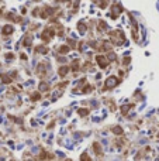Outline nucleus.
<instances>
[{
	"instance_id": "obj_19",
	"label": "nucleus",
	"mask_w": 159,
	"mask_h": 161,
	"mask_svg": "<svg viewBox=\"0 0 159 161\" xmlns=\"http://www.w3.org/2000/svg\"><path fill=\"white\" fill-rule=\"evenodd\" d=\"M59 1H68V0H59Z\"/></svg>"
},
{
	"instance_id": "obj_3",
	"label": "nucleus",
	"mask_w": 159,
	"mask_h": 161,
	"mask_svg": "<svg viewBox=\"0 0 159 161\" xmlns=\"http://www.w3.org/2000/svg\"><path fill=\"white\" fill-rule=\"evenodd\" d=\"M118 82L120 80L115 78V76H110L107 79V83H106V86H104V89H108V88H111V86H115V85H118Z\"/></svg>"
},
{
	"instance_id": "obj_13",
	"label": "nucleus",
	"mask_w": 159,
	"mask_h": 161,
	"mask_svg": "<svg viewBox=\"0 0 159 161\" xmlns=\"http://www.w3.org/2000/svg\"><path fill=\"white\" fill-rule=\"evenodd\" d=\"M78 30H79L80 33H85V31H86V27H85L82 23H80V24H78Z\"/></svg>"
},
{
	"instance_id": "obj_9",
	"label": "nucleus",
	"mask_w": 159,
	"mask_h": 161,
	"mask_svg": "<svg viewBox=\"0 0 159 161\" xmlns=\"http://www.w3.org/2000/svg\"><path fill=\"white\" fill-rule=\"evenodd\" d=\"M80 161H91V160L89 158V155H87V153H83V154L80 155Z\"/></svg>"
},
{
	"instance_id": "obj_18",
	"label": "nucleus",
	"mask_w": 159,
	"mask_h": 161,
	"mask_svg": "<svg viewBox=\"0 0 159 161\" xmlns=\"http://www.w3.org/2000/svg\"><path fill=\"white\" fill-rule=\"evenodd\" d=\"M21 59H27V55H25V54H21Z\"/></svg>"
},
{
	"instance_id": "obj_20",
	"label": "nucleus",
	"mask_w": 159,
	"mask_h": 161,
	"mask_svg": "<svg viewBox=\"0 0 159 161\" xmlns=\"http://www.w3.org/2000/svg\"><path fill=\"white\" fill-rule=\"evenodd\" d=\"M30 161H34V160H30Z\"/></svg>"
},
{
	"instance_id": "obj_4",
	"label": "nucleus",
	"mask_w": 159,
	"mask_h": 161,
	"mask_svg": "<svg viewBox=\"0 0 159 161\" xmlns=\"http://www.w3.org/2000/svg\"><path fill=\"white\" fill-rule=\"evenodd\" d=\"M96 59H97V64H99L102 68H106V67H107L108 61H107V58L106 57H103V55H97Z\"/></svg>"
},
{
	"instance_id": "obj_11",
	"label": "nucleus",
	"mask_w": 159,
	"mask_h": 161,
	"mask_svg": "<svg viewBox=\"0 0 159 161\" xmlns=\"http://www.w3.org/2000/svg\"><path fill=\"white\" fill-rule=\"evenodd\" d=\"M78 113H79L80 116H86L87 113H89V110H87V109H79V110H78Z\"/></svg>"
},
{
	"instance_id": "obj_15",
	"label": "nucleus",
	"mask_w": 159,
	"mask_h": 161,
	"mask_svg": "<svg viewBox=\"0 0 159 161\" xmlns=\"http://www.w3.org/2000/svg\"><path fill=\"white\" fill-rule=\"evenodd\" d=\"M89 91H91V86L90 85H87V86L85 88V89H83V93H86V92H89Z\"/></svg>"
},
{
	"instance_id": "obj_1",
	"label": "nucleus",
	"mask_w": 159,
	"mask_h": 161,
	"mask_svg": "<svg viewBox=\"0 0 159 161\" xmlns=\"http://www.w3.org/2000/svg\"><path fill=\"white\" fill-rule=\"evenodd\" d=\"M111 40H113V42L114 44H117V45H120V44H123V41H124V34L121 33V31H113L111 33Z\"/></svg>"
},
{
	"instance_id": "obj_12",
	"label": "nucleus",
	"mask_w": 159,
	"mask_h": 161,
	"mask_svg": "<svg viewBox=\"0 0 159 161\" xmlns=\"http://www.w3.org/2000/svg\"><path fill=\"white\" fill-rule=\"evenodd\" d=\"M93 147H94V151H96L97 154H100V153H102V150H100V146H99V143H94V144H93Z\"/></svg>"
},
{
	"instance_id": "obj_8",
	"label": "nucleus",
	"mask_w": 159,
	"mask_h": 161,
	"mask_svg": "<svg viewBox=\"0 0 159 161\" xmlns=\"http://www.w3.org/2000/svg\"><path fill=\"white\" fill-rule=\"evenodd\" d=\"M35 51L40 52V54H46V52H48V50H46V48H44V47H37V48H35Z\"/></svg>"
},
{
	"instance_id": "obj_2",
	"label": "nucleus",
	"mask_w": 159,
	"mask_h": 161,
	"mask_svg": "<svg viewBox=\"0 0 159 161\" xmlns=\"http://www.w3.org/2000/svg\"><path fill=\"white\" fill-rule=\"evenodd\" d=\"M54 35H55V31H54L52 28H45V31L42 33V40L45 41V42H48Z\"/></svg>"
},
{
	"instance_id": "obj_14",
	"label": "nucleus",
	"mask_w": 159,
	"mask_h": 161,
	"mask_svg": "<svg viewBox=\"0 0 159 161\" xmlns=\"http://www.w3.org/2000/svg\"><path fill=\"white\" fill-rule=\"evenodd\" d=\"M40 88H41V91H44V89H48V83H44V82H42V83L40 85Z\"/></svg>"
},
{
	"instance_id": "obj_7",
	"label": "nucleus",
	"mask_w": 159,
	"mask_h": 161,
	"mask_svg": "<svg viewBox=\"0 0 159 161\" xmlns=\"http://www.w3.org/2000/svg\"><path fill=\"white\" fill-rule=\"evenodd\" d=\"M68 71H69L68 67H62V68H59V75H61V76H65V75L68 74Z\"/></svg>"
},
{
	"instance_id": "obj_10",
	"label": "nucleus",
	"mask_w": 159,
	"mask_h": 161,
	"mask_svg": "<svg viewBox=\"0 0 159 161\" xmlns=\"http://www.w3.org/2000/svg\"><path fill=\"white\" fill-rule=\"evenodd\" d=\"M113 133H115V134H121V133H123V129H121L120 126H115L113 129Z\"/></svg>"
},
{
	"instance_id": "obj_16",
	"label": "nucleus",
	"mask_w": 159,
	"mask_h": 161,
	"mask_svg": "<svg viewBox=\"0 0 159 161\" xmlns=\"http://www.w3.org/2000/svg\"><path fill=\"white\" fill-rule=\"evenodd\" d=\"M31 99H33V100H38V99H40V95H38V93H37V95H33Z\"/></svg>"
},
{
	"instance_id": "obj_17",
	"label": "nucleus",
	"mask_w": 159,
	"mask_h": 161,
	"mask_svg": "<svg viewBox=\"0 0 159 161\" xmlns=\"http://www.w3.org/2000/svg\"><path fill=\"white\" fill-rule=\"evenodd\" d=\"M6 57H7V59H13V58H14V55H13V54H7Z\"/></svg>"
},
{
	"instance_id": "obj_6",
	"label": "nucleus",
	"mask_w": 159,
	"mask_h": 161,
	"mask_svg": "<svg viewBox=\"0 0 159 161\" xmlns=\"http://www.w3.org/2000/svg\"><path fill=\"white\" fill-rule=\"evenodd\" d=\"M58 51H59V54H68L69 52V47L68 45H62Z\"/></svg>"
},
{
	"instance_id": "obj_5",
	"label": "nucleus",
	"mask_w": 159,
	"mask_h": 161,
	"mask_svg": "<svg viewBox=\"0 0 159 161\" xmlns=\"http://www.w3.org/2000/svg\"><path fill=\"white\" fill-rule=\"evenodd\" d=\"M1 33H3V35H9V34H11L13 33V26H4L3 27V30H1Z\"/></svg>"
},
{
	"instance_id": "obj_21",
	"label": "nucleus",
	"mask_w": 159,
	"mask_h": 161,
	"mask_svg": "<svg viewBox=\"0 0 159 161\" xmlns=\"http://www.w3.org/2000/svg\"><path fill=\"white\" fill-rule=\"evenodd\" d=\"M66 161H70V160H66Z\"/></svg>"
}]
</instances>
